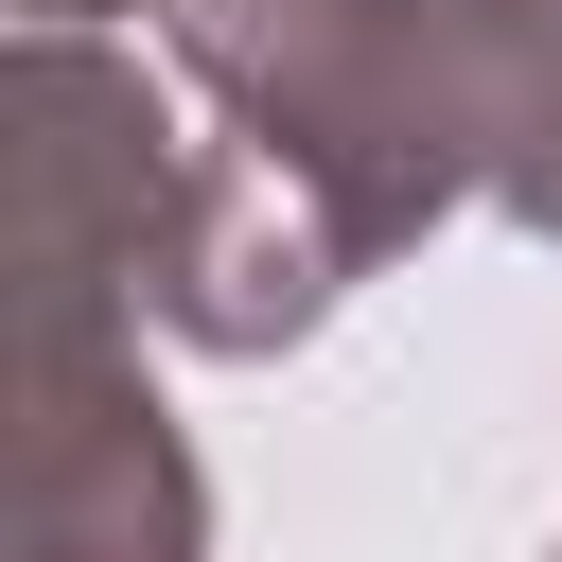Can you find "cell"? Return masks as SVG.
Returning <instances> with one entry per match:
<instances>
[{
    "mask_svg": "<svg viewBox=\"0 0 562 562\" xmlns=\"http://www.w3.org/2000/svg\"><path fill=\"white\" fill-rule=\"evenodd\" d=\"M35 18H88V0H35Z\"/></svg>",
    "mask_w": 562,
    "mask_h": 562,
    "instance_id": "obj_5",
    "label": "cell"
},
{
    "mask_svg": "<svg viewBox=\"0 0 562 562\" xmlns=\"http://www.w3.org/2000/svg\"><path fill=\"white\" fill-rule=\"evenodd\" d=\"M18 562H193V457L105 369V334H35V439H18Z\"/></svg>",
    "mask_w": 562,
    "mask_h": 562,
    "instance_id": "obj_2",
    "label": "cell"
},
{
    "mask_svg": "<svg viewBox=\"0 0 562 562\" xmlns=\"http://www.w3.org/2000/svg\"><path fill=\"white\" fill-rule=\"evenodd\" d=\"M492 193H509L527 228H562V88H544V105H527V123L492 140Z\"/></svg>",
    "mask_w": 562,
    "mask_h": 562,
    "instance_id": "obj_4",
    "label": "cell"
},
{
    "mask_svg": "<svg viewBox=\"0 0 562 562\" xmlns=\"http://www.w3.org/2000/svg\"><path fill=\"white\" fill-rule=\"evenodd\" d=\"M176 53L246 123L228 176H263L334 263H386L509 140V88L439 0H176Z\"/></svg>",
    "mask_w": 562,
    "mask_h": 562,
    "instance_id": "obj_1",
    "label": "cell"
},
{
    "mask_svg": "<svg viewBox=\"0 0 562 562\" xmlns=\"http://www.w3.org/2000/svg\"><path fill=\"white\" fill-rule=\"evenodd\" d=\"M439 18H457V35L492 53V88H509V123H527V105L562 88V0H439Z\"/></svg>",
    "mask_w": 562,
    "mask_h": 562,
    "instance_id": "obj_3",
    "label": "cell"
}]
</instances>
